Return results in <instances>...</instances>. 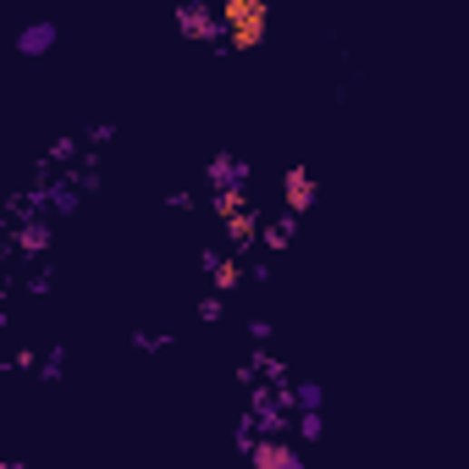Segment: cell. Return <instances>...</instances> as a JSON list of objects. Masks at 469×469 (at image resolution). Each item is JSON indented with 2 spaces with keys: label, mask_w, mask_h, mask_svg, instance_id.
I'll list each match as a JSON object with an SVG mask.
<instances>
[{
  "label": "cell",
  "mask_w": 469,
  "mask_h": 469,
  "mask_svg": "<svg viewBox=\"0 0 469 469\" xmlns=\"http://www.w3.org/2000/svg\"><path fill=\"white\" fill-rule=\"evenodd\" d=\"M216 23L227 50H254L265 44V28H271V0H227V6H216Z\"/></svg>",
  "instance_id": "1"
},
{
  "label": "cell",
  "mask_w": 469,
  "mask_h": 469,
  "mask_svg": "<svg viewBox=\"0 0 469 469\" xmlns=\"http://www.w3.org/2000/svg\"><path fill=\"white\" fill-rule=\"evenodd\" d=\"M243 453H249V469H304V458H298V447L288 436H259Z\"/></svg>",
  "instance_id": "2"
},
{
  "label": "cell",
  "mask_w": 469,
  "mask_h": 469,
  "mask_svg": "<svg viewBox=\"0 0 469 469\" xmlns=\"http://www.w3.org/2000/svg\"><path fill=\"white\" fill-rule=\"evenodd\" d=\"M177 28L199 44H221V23H216V6H199V0H188V6H177Z\"/></svg>",
  "instance_id": "3"
},
{
  "label": "cell",
  "mask_w": 469,
  "mask_h": 469,
  "mask_svg": "<svg viewBox=\"0 0 469 469\" xmlns=\"http://www.w3.org/2000/svg\"><path fill=\"white\" fill-rule=\"evenodd\" d=\"M282 205H288V216H293V221L315 205V171H309V166H293V171L282 177Z\"/></svg>",
  "instance_id": "4"
},
{
  "label": "cell",
  "mask_w": 469,
  "mask_h": 469,
  "mask_svg": "<svg viewBox=\"0 0 469 469\" xmlns=\"http://www.w3.org/2000/svg\"><path fill=\"white\" fill-rule=\"evenodd\" d=\"M205 182L221 193V188H243L249 182V161H238V155H216L210 166H205Z\"/></svg>",
  "instance_id": "5"
},
{
  "label": "cell",
  "mask_w": 469,
  "mask_h": 469,
  "mask_svg": "<svg viewBox=\"0 0 469 469\" xmlns=\"http://www.w3.org/2000/svg\"><path fill=\"white\" fill-rule=\"evenodd\" d=\"M55 39H61V28H55V23H34V28H23V34H17V55H50V50H55Z\"/></svg>",
  "instance_id": "6"
},
{
  "label": "cell",
  "mask_w": 469,
  "mask_h": 469,
  "mask_svg": "<svg viewBox=\"0 0 469 469\" xmlns=\"http://www.w3.org/2000/svg\"><path fill=\"white\" fill-rule=\"evenodd\" d=\"M259 227H265V216H259V210L232 216V221H227V243H232V249H254V243H259Z\"/></svg>",
  "instance_id": "7"
},
{
  "label": "cell",
  "mask_w": 469,
  "mask_h": 469,
  "mask_svg": "<svg viewBox=\"0 0 469 469\" xmlns=\"http://www.w3.org/2000/svg\"><path fill=\"white\" fill-rule=\"evenodd\" d=\"M210 288H216V298L232 293V288H243V265L227 259V254H216V265H210Z\"/></svg>",
  "instance_id": "8"
},
{
  "label": "cell",
  "mask_w": 469,
  "mask_h": 469,
  "mask_svg": "<svg viewBox=\"0 0 469 469\" xmlns=\"http://www.w3.org/2000/svg\"><path fill=\"white\" fill-rule=\"evenodd\" d=\"M210 210H216L221 221H232V216H243V210H254V205H249V188H221V193L210 199Z\"/></svg>",
  "instance_id": "9"
},
{
  "label": "cell",
  "mask_w": 469,
  "mask_h": 469,
  "mask_svg": "<svg viewBox=\"0 0 469 469\" xmlns=\"http://www.w3.org/2000/svg\"><path fill=\"white\" fill-rule=\"evenodd\" d=\"M50 238H55L50 221H28V227H17V249H23V254H44Z\"/></svg>",
  "instance_id": "10"
},
{
  "label": "cell",
  "mask_w": 469,
  "mask_h": 469,
  "mask_svg": "<svg viewBox=\"0 0 469 469\" xmlns=\"http://www.w3.org/2000/svg\"><path fill=\"white\" fill-rule=\"evenodd\" d=\"M293 227H298L293 216H282V221H271V227H259V243L271 249V254H282V249L293 243Z\"/></svg>",
  "instance_id": "11"
},
{
  "label": "cell",
  "mask_w": 469,
  "mask_h": 469,
  "mask_svg": "<svg viewBox=\"0 0 469 469\" xmlns=\"http://www.w3.org/2000/svg\"><path fill=\"white\" fill-rule=\"evenodd\" d=\"M288 404H293L298 415H320V386H315V381H298V392L288 397Z\"/></svg>",
  "instance_id": "12"
},
{
  "label": "cell",
  "mask_w": 469,
  "mask_h": 469,
  "mask_svg": "<svg viewBox=\"0 0 469 469\" xmlns=\"http://www.w3.org/2000/svg\"><path fill=\"white\" fill-rule=\"evenodd\" d=\"M320 436V415H298V442H315Z\"/></svg>",
  "instance_id": "13"
},
{
  "label": "cell",
  "mask_w": 469,
  "mask_h": 469,
  "mask_svg": "<svg viewBox=\"0 0 469 469\" xmlns=\"http://www.w3.org/2000/svg\"><path fill=\"white\" fill-rule=\"evenodd\" d=\"M249 337L254 343H271V320H249Z\"/></svg>",
  "instance_id": "14"
},
{
  "label": "cell",
  "mask_w": 469,
  "mask_h": 469,
  "mask_svg": "<svg viewBox=\"0 0 469 469\" xmlns=\"http://www.w3.org/2000/svg\"><path fill=\"white\" fill-rule=\"evenodd\" d=\"M199 315H205V320H221V298H216V293H210V298H205V304H199Z\"/></svg>",
  "instance_id": "15"
},
{
  "label": "cell",
  "mask_w": 469,
  "mask_h": 469,
  "mask_svg": "<svg viewBox=\"0 0 469 469\" xmlns=\"http://www.w3.org/2000/svg\"><path fill=\"white\" fill-rule=\"evenodd\" d=\"M232 469H243V464H232Z\"/></svg>",
  "instance_id": "16"
}]
</instances>
